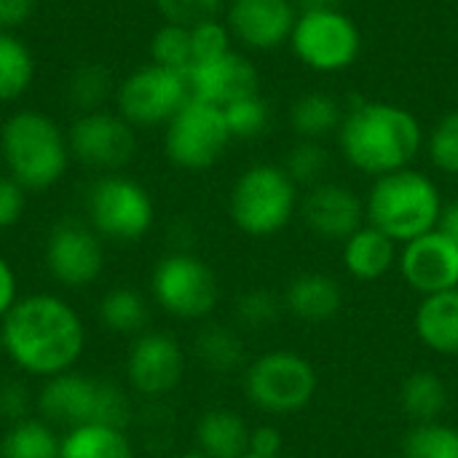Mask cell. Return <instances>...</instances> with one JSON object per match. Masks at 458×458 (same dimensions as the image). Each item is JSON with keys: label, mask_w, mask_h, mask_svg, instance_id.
<instances>
[{"label": "cell", "mask_w": 458, "mask_h": 458, "mask_svg": "<svg viewBox=\"0 0 458 458\" xmlns=\"http://www.w3.org/2000/svg\"><path fill=\"white\" fill-rule=\"evenodd\" d=\"M0 346L21 373L48 381L70 373L81 360L86 349L83 319L56 295H27L0 322Z\"/></svg>", "instance_id": "obj_1"}, {"label": "cell", "mask_w": 458, "mask_h": 458, "mask_svg": "<svg viewBox=\"0 0 458 458\" xmlns=\"http://www.w3.org/2000/svg\"><path fill=\"white\" fill-rule=\"evenodd\" d=\"M335 137L344 158L373 180L413 166L427 140L416 113L384 99L354 105Z\"/></svg>", "instance_id": "obj_2"}, {"label": "cell", "mask_w": 458, "mask_h": 458, "mask_svg": "<svg viewBox=\"0 0 458 458\" xmlns=\"http://www.w3.org/2000/svg\"><path fill=\"white\" fill-rule=\"evenodd\" d=\"M443 207L445 201L437 182L413 166L376 177L365 196L368 223L400 247L435 231L440 225Z\"/></svg>", "instance_id": "obj_3"}, {"label": "cell", "mask_w": 458, "mask_h": 458, "mask_svg": "<svg viewBox=\"0 0 458 458\" xmlns=\"http://www.w3.org/2000/svg\"><path fill=\"white\" fill-rule=\"evenodd\" d=\"M0 153L24 191H46L56 185L70 161V145L54 118L38 110L13 113L0 129Z\"/></svg>", "instance_id": "obj_4"}, {"label": "cell", "mask_w": 458, "mask_h": 458, "mask_svg": "<svg viewBox=\"0 0 458 458\" xmlns=\"http://www.w3.org/2000/svg\"><path fill=\"white\" fill-rule=\"evenodd\" d=\"M38 411L43 421L64 429L86 424L123 429L131 419V403L118 384L72 370L54 376L43 384L38 394Z\"/></svg>", "instance_id": "obj_5"}, {"label": "cell", "mask_w": 458, "mask_h": 458, "mask_svg": "<svg viewBox=\"0 0 458 458\" xmlns=\"http://www.w3.org/2000/svg\"><path fill=\"white\" fill-rule=\"evenodd\" d=\"M301 188L290 180L282 164H252L244 169L228 199L233 225L255 239L276 236L298 215Z\"/></svg>", "instance_id": "obj_6"}, {"label": "cell", "mask_w": 458, "mask_h": 458, "mask_svg": "<svg viewBox=\"0 0 458 458\" xmlns=\"http://www.w3.org/2000/svg\"><path fill=\"white\" fill-rule=\"evenodd\" d=\"M319 389L317 368L290 349L255 357L244 370L247 400L268 416H293L311 405Z\"/></svg>", "instance_id": "obj_7"}, {"label": "cell", "mask_w": 458, "mask_h": 458, "mask_svg": "<svg viewBox=\"0 0 458 458\" xmlns=\"http://www.w3.org/2000/svg\"><path fill=\"white\" fill-rule=\"evenodd\" d=\"M290 48L303 67L333 75L349 70L357 62L362 35L354 19L341 8L298 11Z\"/></svg>", "instance_id": "obj_8"}, {"label": "cell", "mask_w": 458, "mask_h": 458, "mask_svg": "<svg viewBox=\"0 0 458 458\" xmlns=\"http://www.w3.org/2000/svg\"><path fill=\"white\" fill-rule=\"evenodd\" d=\"M231 131L223 107L191 97L182 110L166 123L164 150L166 158L188 172H204L215 166L231 145Z\"/></svg>", "instance_id": "obj_9"}, {"label": "cell", "mask_w": 458, "mask_h": 458, "mask_svg": "<svg viewBox=\"0 0 458 458\" xmlns=\"http://www.w3.org/2000/svg\"><path fill=\"white\" fill-rule=\"evenodd\" d=\"M156 303L177 319H204L220 301L215 271L191 252L164 255L150 276Z\"/></svg>", "instance_id": "obj_10"}, {"label": "cell", "mask_w": 458, "mask_h": 458, "mask_svg": "<svg viewBox=\"0 0 458 458\" xmlns=\"http://www.w3.org/2000/svg\"><path fill=\"white\" fill-rule=\"evenodd\" d=\"M156 209L150 193L131 177L105 174L89 191L91 228L113 242H137L153 225Z\"/></svg>", "instance_id": "obj_11"}, {"label": "cell", "mask_w": 458, "mask_h": 458, "mask_svg": "<svg viewBox=\"0 0 458 458\" xmlns=\"http://www.w3.org/2000/svg\"><path fill=\"white\" fill-rule=\"evenodd\" d=\"M191 97L188 75L158 67L153 62L134 70L126 81L118 83L115 91L118 115L131 126L169 123Z\"/></svg>", "instance_id": "obj_12"}, {"label": "cell", "mask_w": 458, "mask_h": 458, "mask_svg": "<svg viewBox=\"0 0 458 458\" xmlns=\"http://www.w3.org/2000/svg\"><path fill=\"white\" fill-rule=\"evenodd\" d=\"M67 145L70 153L86 166L115 172L131 161L137 140H134V126L126 118H121L118 113L94 110V113H81L72 121Z\"/></svg>", "instance_id": "obj_13"}, {"label": "cell", "mask_w": 458, "mask_h": 458, "mask_svg": "<svg viewBox=\"0 0 458 458\" xmlns=\"http://www.w3.org/2000/svg\"><path fill=\"white\" fill-rule=\"evenodd\" d=\"M46 266L64 287H86L97 282L105 268L102 236L78 220L56 223L46 239Z\"/></svg>", "instance_id": "obj_14"}, {"label": "cell", "mask_w": 458, "mask_h": 458, "mask_svg": "<svg viewBox=\"0 0 458 458\" xmlns=\"http://www.w3.org/2000/svg\"><path fill=\"white\" fill-rule=\"evenodd\" d=\"M185 376V352L169 333H142L126 357L129 386L150 400L166 397Z\"/></svg>", "instance_id": "obj_15"}, {"label": "cell", "mask_w": 458, "mask_h": 458, "mask_svg": "<svg viewBox=\"0 0 458 458\" xmlns=\"http://www.w3.org/2000/svg\"><path fill=\"white\" fill-rule=\"evenodd\" d=\"M397 268L405 284L421 298L458 290V242L435 228L400 247Z\"/></svg>", "instance_id": "obj_16"}, {"label": "cell", "mask_w": 458, "mask_h": 458, "mask_svg": "<svg viewBox=\"0 0 458 458\" xmlns=\"http://www.w3.org/2000/svg\"><path fill=\"white\" fill-rule=\"evenodd\" d=\"M298 215L314 236L341 244L368 223L365 199H360L349 185L333 180L309 188L301 196Z\"/></svg>", "instance_id": "obj_17"}, {"label": "cell", "mask_w": 458, "mask_h": 458, "mask_svg": "<svg viewBox=\"0 0 458 458\" xmlns=\"http://www.w3.org/2000/svg\"><path fill=\"white\" fill-rule=\"evenodd\" d=\"M295 19V0H231L225 8L233 40L252 51H274L290 43Z\"/></svg>", "instance_id": "obj_18"}, {"label": "cell", "mask_w": 458, "mask_h": 458, "mask_svg": "<svg viewBox=\"0 0 458 458\" xmlns=\"http://www.w3.org/2000/svg\"><path fill=\"white\" fill-rule=\"evenodd\" d=\"M191 94L209 105L225 107L242 97L260 91L258 67L239 51H225L209 62H199L188 70Z\"/></svg>", "instance_id": "obj_19"}, {"label": "cell", "mask_w": 458, "mask_h": 458, "mask_svg": "<svg viewBox=\"0 0 458 458\" xmlns=\"http://www.w3.org/2000/svg\"><path fill=\"white\" fill-rule=\"evenodd\" d=\"M282 303L290 317L309 322V325H322L341 314L344 290H341L338 279H333L330 274L306 271L287 282Z\"/></svg>", "instance_id": "obj_20"}, {"label": "cell", "mask_w": 458, "mask_h": 458, "mask_svg": "<svg viewBox=\"0 0 458 458\" xmlns=\"http://www.w3.org/2000/svg\"><path fill=\"white\" fill-rule=\"evenodd\" d=\"M341 260L346 274L357 282H378L397 266L400 244L376 225L365 223L341 244Z\"/></svg>", "instance_id": "obj_21"}, {"label": "cell", "mask_w": 458, "mask_h": 458, "mask_svg": "<svg viewBox=\"0 0 458 458\" xmlns=\"http://www.w3.org/2000/svg\"><path fill=\"white\" fill-rule=\"evenodd\" d=\"M413 330L419 341L440 357H458V290L424 295Z\"/></svg>", "instance_id": "obj_22"}, {"label": "cell", "mask_w": 458, "mask_h": 458, "mask_svg": "<svg viewBox=\"0 0 458 458\" xmlns=\"http://www.w3.org/2000/svg\"><path fill=\"white\" fill-rule=\"evenodd\" d=\"M250 424L231 408H212L196 424V451L209 458H242L250 454Z\"/></svg>", "instance_id": "obj_23"}, {"label": "cell", "mask_w": 458, "mask_h": 458, "mask_svg": "<svg viewBox=\"0 0 458 458\" xmlns=\"http://www.w3.org/2000/svg\"><path fill=\"white\" fill-rule=\"evenodd\" d=\"M59 458H137V454L123 429L86 424L62 435Z\"/></svg>", "instance_id": "obj_24"}, {"label": "cell", "mask_w": 458, "mask_h": 458, "mask_svg": "<svg viewBox=\"0 0 458 458\" xmlns=\"http://www.w3.org/2000/svg\"><path fill=\"white\" fill-rule=\"evenodd\" d=\"M344 115L346 113H344L338 97H333L327 91H306L290 107V123L301 140L322 142L327 134H338Z\"/></svg>", "instance_id": "obj_25"}, {"label": "cell", "mask_w": 458, "mask_h": 458, "mask_svg": "<svg viewBox=\"0 0 458 458\" xmlns=\"http://www.w3.org/2000/svg\"><path fill=\"white\" fill-rule=\"evenodd\" d=\"M400 408L413 424H432L443 421L448 411V386L432 370L411 373L400 386Z\"/></svg>", "instance_id": "obj_26"}, {"label": "cell", "mask_w": 458, "mask_h": 458, "mask_svg": "<svg viewBox=\"0 0 458 458\" xmlns=\"http://www.w3.org/2000/svg\"><path fill=\"white\" fill-rule=\"evenodd\" d=\"M62 437L43 419H21L0 440V458H59Z\"/></svg>", "instance_id": "obj_27"}, {"label": "cell", "mask_w": 458, "mask_h": 458, "mask_svg": "<svg viewBox=\"0 0 458 458\" xmlns=\"http://www.w3.org/2000/svg\"><path fill=\"white\" fill-rule=\"evenodd\" d=\"M99 322L115 335H142L148 325V303L131 287H115L99 301Z\"/></svg>", "instance_id": "obj_28"}, {"label": "cell", "mask_w": 458, "mask_h": 458, "mask_svg": "<svg viewBox=\"0 0 458 458\" xmlns=\"http://www.w3.org/2000/svg\"><path fill=\"white\" fill-rule=\"evenodd\" d=\"M196 354L212 373H233L244 365V341L228 325H207L196 335Z\"/></svg>", "instance_id": "obj_29"}, {"label": "cell", "mask_w": 458, "mask_h": 458, "mask_svg": "<svg viewBox=\"0 0 458 458\" xmlns=\"http://www.w3.org/2000/svg\"><path fill=\"white\" fill-rule=\"evenodd\" d=\"M35 78L32 51L13 32H0V102L19 99Z\"/></svg>", "instance_id": "obj_30"}, {"label": "cell", "mask_w": 458, "mask_h": 458, "mask_svg": "<svg viewBox=\"0 0 458 458\" xmlns=\"http://www.w3.org/2000/svg\"><path fill=\"white\" fill-rule=\"evenodd\" d=\"M403 458H458V429L445 421L413 424L403 440Z\"/></svg>", "instance_id": "obj_31"}, {"label": "cell", "mask_w": 458, "mask_h": 458, "mask_svg": "<svg viewBox=\"0 0 458 458\" xmlns=\"http://www.w3.org/2000/svg\"><path fill=\"white\" fill-rule=\"evenodd\" d=\"M330 166V153L319 140H298L282 161V169L298 188H314L325 182Z\"/></svg>", "instance_id": "obj_32"}, {"label": "cell", "mask_w": 458, "mask_h": 458, "mask_svg": "<svg viewBox=\"0 0 458 458\" xmlns=\"http://www.w3.org/2000/svg\"><path fill=\"white\" fill-rule=\"evenodd\" d=\"M150 56H153V64L188 75V70L193 67L191 27L166 21L161 30H156V35L150 40Z\"/></svg>", "instance_id": "obj_33"}, {"label": "cell", "mask_w": 458, "mask_h": 458, "mask_svg": "<svg viewBox=\"0 0 458 458\" xmlns=\"http://www.w3.org/2000/svg\"><path fill=\"white\" fill-rule=\"evenodd\" d=\"M223 115L233 140H252L268 129L271 107H268V99H263V94L258 91V94H250L225 105Z\"/></svg>", "instance_id": "obj_34"}, {"label": "cell", "mask_w": 458, "mask_h": 458, "mask_svg": "<svg viewBox=\"0 0 458 458\" xmlns=\"http://www.w3.org/2000/svg\"><path fill=\"white\" fill-rule=\"evenodd\" d=\"M284 311V303L279 295H274L271 290H263V287H255V290H247L244 295H239L236 301V325L242 330H250V333H260V330H268L279 322Z\"/></svg>", "instance_id": "obj_35"}, {"label": "cell", "mask_w": 458, "mask_h": 458, "mask_svg": "<svg viewBox=\"0 0 458 458\" xmlns=\"http://www.w3.org/2000/svg\"><path fill=\"white\" fill-rule=\"evenodd\" d=\"M67 94L70 102L81 110V113H94L102 110L107 94H110V72L102 64H81L67 83Z\"/></svg>", "instance_id": "obj_36"}, {"label": "cell", "mask_w": 458, "mask_h": 458, "mask_svg": "<svg viewBox=\"0 0 458 458\" xmlns=\"http://www.w3.org/2000/svg\"><path fill=\"white\" fill-rule=\"evenodd\" d=\"M429 161L437 172L458 177V110L445 113L424 140Z\"/></svg>", "instance_id": "obj_37"}, {"label": "cell", "mask_w": 458, "mask_h": 458, "mask_svg": "<svg viewBox=\"0 0 458 458\" xmlns=\"http://www.w3.org/2000/svg\"><path fill=\"white\" fill-rule=\"evenodd\" d=\"M191 43H193V64L209 62L215 56H223L233 46V35L225 24V19H207L191 27Z\"/></svg>", "instance_id": "obj_38"}, {"label": "cell", "mask_w": 458, "mask_h": 458, "mask_svg": "<svg viewBox=\"0 0 458 458\" xmlns=\"http://www.w3.org/2000/svg\"><path fill=\"white\" fill-rule=\"evenodd\" d=\"M161 16L172 24L193 27L207 19H217L225 8V0H156Z\"/></svg>", "instance_id": "obj_39"}, {"label": "cell", "mask_w": 458, "mask_h": 458, "mask_svg": "<svg viewBox=\"0 0 458 458\" xmlns=\"http://www.w3.org/2000/svg\"><path fill=\"white\" fill-rule=\"evenodd\" d=\"M24 188L13 180V177H8V174H3L0 177V231H5V228H13L19 220H21V215H24Z\"/></svg>", "instance_id": "obj_40"}, {"label": "cell", "mask_w": 458, "mask_h": 458, "mask_svg": "<svg viewBox=\"0 0 458 458\" xmlns=\"http://www.w3.org/2000/svg\"><path fill=\"white\" fill-rule=\"evenodd\" d=\"M27 411H30V392H27V386L19 384V381L0 384V416L5 421L16 424L21 419H30Z\"/></svg>", "instance_id": "obj_41"}, {"label": "cell", "mask_w": 458, "mask_h": 458, "mask_svg": "<svg viewBox=\"0 0 458 458\" xmlns=\"http://www.w3.org/2000/svg\"><path fill=\"white\" fill-rule=\"evenodd\" d=\"M38 8V0H0V32H13L27 24Z\"/></svg>", "instance_id": "obj_42"}, {"label": "cell", "mask_w": 458, "mask_h": 458, "mask_svg": "<svg viewBox=\"0 0 458 458\" xmlns=\"http://www.w3.org/2000/svg\"><path fill=\"white\" fill-rule=\"evenodd\" d=\"M250 454L255 456H282L284 454V440L282 432L271 424L255 427L250 435Z\"/></svg>", "instance_id": "obj_43"}, {"label": "cell", "mask_w": 458, "mask_h": 458, "mask_svg": "<svg viewBox=\"0 0 458 458\" xmlns=\"http://www.w3.org/2000/svg\"><path fill=\"white\" fill-rule=\"evenodd\" d=\"M16 301H19V279L11 268V263L0 255V322L16 306Z\"/></svg>", "instance_id": "obj_44"}, {"label": "cell", "mask_w": 458, "mask_h": 458, "mask_svg": "<svg viewBox=\"0 0 458 458\" xmlns=\"http://www.w3.org/2000/svg\"><path fill=\"white\" fill-rule=\"evenodd\" d=\"M440 231H445L454 242H458V201H451L443 207V217H440Z\"/></svg>", "instance_id": "obj_45"}, {"label": "cell", "mask_w": 458, "mask_h": 458, "mask_svg": "<svg viewBox=\"0 0 458 458\" xmlns=\"http://www.w3.org/2000/svg\"><path fill=\"white\" fill-rule=\"evenodd\" d=\"M298 11H322V8H341L338 0H295Z\"/></svg>", "instance_id": "obj_46"}, {"label": "cell", "mask_w": 458, "mask_h": 458, "mask_svg": "<svg viewBox=\"0 0 458 458\" xmlns=\"http://www.w3.org/2000/svg\"><path fill=\"white\" fill-rule=\"evenodd\" d=\"M177 458H209L207 454H201V451H188V454H182V456Z\"/></svg>", "instance_id": "obj_47"}, {"label": "cell", "mask_w": 458, "mask_h": 458, "mask_svg": "<svg viewBox=\"0 0 458 458\" xmlns=\"http://www.w3.org/2000/svg\"><path fill=\"white\" fill-rule=\"evenodd\" d=\"M242 458H287L284 454L282 456H255V454H247V456H242Z\"/></svg>", "instance_id": "obj_48"}]
</instances>
